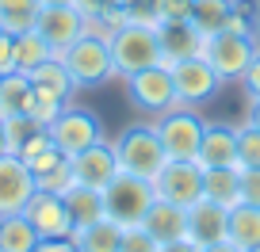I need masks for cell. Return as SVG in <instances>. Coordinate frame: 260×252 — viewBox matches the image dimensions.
I'll return each mask as SVG.
<instances>
[{"label":"cell","instance_id":"4316f807","mask_svg":"<svg viewBox=\"0 0 260 252\" xmlns=\"http://www.w3.org/2000/svg\"><path fill=\"white\" fill-rule=\"evenodd\" d=\"M50 57H57V54L50 50V42L42 39L39 31L16 34V73H35V69H39L42 61H50Z\"/></svg>","mask_w":260,"mask_h":252},{"label":"cell","instance_id":"9c48e42d","mask_svg":"<svg viewBox=\"0 0 260 252\" xmlns=\"http://www.w3.org/2000/svg\"><path fill=\"white\" fill-rule=\"evenodd\" d=\"M256 54H260V46H256L252 34H230V31L211 34V39H207V50H203V57L211 61V69L222 81H241Z\"/></svg>","mask_w":260,"mask_h":252},{"label":"cell","instance_id":"e575fe53","mask_svg":"<svg viewBox=\"0 0 260 252\" xmlns=\"http://www.w3.org/2000/svg\"><path fill=\"white\" fill-rule=\"evenodd\" d=\"M241 203L260 206V168H241Z\"/></svg>","mask_w":260,"mask_h":252},{"label":"cell","instance_id":"7a4b0ae2","mask_svg":"<svg viewBox=\"0 0 260 252\" xmlns=\"http://www.w3.org/2000/svg\"><path fill=\"white\" fill-rule=\"evenodd\" d=\"M107 46H111L115 77H130V73H142V69L165 65V50H161L157 27L122 23V27H115V31H107Z\"/></svg>","mask_w":260,"mask_h":252},{"label":"cell","instance_id":"277c9868","mask_svg":"<svg viewBox=\"0 0 260 252\" xmlns=\"http://www.w3.org/2000/svg\"><path fill=\"white\" fill-rule=\"evenodd\" d=\"M153 199H157L153 184L142 179V176H126V172H119V176L104 187L107 218L119 222L122 229H138L142 222H146V210L153 206Z\"/></svg>","mask_w":260,"mask_h":252},{"label":"cell","instance_id":"7bdbcfd3","mask_svg":"<svg viewBox=\"0 0 260 252\" xmlns=\"http://www.w3.org/2000/svg\"><path fill=\"white\" fill-rule=\"evenodd\" d=\"M4 153H12V149H8V122L0 119V157Z\"/></svg>","mask_w":260,"mask_h":252},{"label":"cell","instance_id":"60d3db41","mask_svg":"<svg viewBox=\"0 0 260 252\" xmlns=\"http://www.w3.org/2000/svg\"><path fill=\"white\" fill-rule=\"evenodd\" d=\"M245 126L260 130V99H249V111H245Z\"/></svg>","mask_w":260,"mask_h":252},{"label":"cell","instance_id":"d4e9b609","mask_svg":"<svg viewBox=\"0 0 260 252\" xmlns=\"http://www.w3.org/2000/svg\"><path fill=\"white\" fill-rule=\"evenodd\" d=\"M42 237L35 233V226L23 218V214H8L0 218V252H35Z\"/></svg>","mask_w":260,"mask_h":252},{"label":"cell","instance_id":"d6986e66","mask_svg":"<svg viewBox=\"0 0 260 252\" xmlns=\"http://www.w3.org/2000/svg\"><path fill=\"white\" fill-rule=\"evenodd\" d=\"M226 241L234 244L237 252H252V248H260V206L237 203L234 210H230Z\"/></svg>","mask_w":260,"mask_h":252},{"label":"cell","instance_id":"2e32d148","mask_svg":"<svg viewBox=\"0 0 260 252\" xmlns=\"http://www.w3.org/2000/svg\"><path fill=\"white\" fill-rule=\"evenodd\" d=\"M195 164H199V168H241V161H237V126L207 122Z\"/></svg>","mask_w":260,"mask_h":252},{"label":"cell","instance_id":"8992f818","mask_svg":"<svg viewBox=\"0 0 260 252\" xmlns=\"http://www.w3.org/2000/svg\"><path fill=\"white\" fill-rule=\"evenodd\" d=\"M122 88H126L130 107L142 111L146 119H157V115H165V111L176 107V88H172L169 65H153V69H142V73L122 77Z\"/></svg>","mask_w":260,"mask_h":252},{"label":"cell","instance_id":"ffe728a7","mask_svg":"<svg viewBox=\"0 0 260 252\" xmlns=\"http://www.w3.org/2000/svg\"><path fill=\"white\" fill-rule=\"evenodd\" d=\"M122 233H126V229H122L119 222L100 218V222H92V226H84V229H73L69 237H73L77 252H119Z\"/></svg>","mask_w":260,"mask_h":252},{"label":"cell","instance_id":"7dc6e473","mask_svg":"<svg viewBox=\"0 0 260 252\" xmlns=\"http://www.w3.org/2000/svg\"><path fill=\"white\" fill-rule=\"evenodd\" d=\"M0 81H4V73H0Z\"/></svg>","mask_w":260,"mask_h":252},{"label":"cell","instance_id":"d6a6232c","mask_svg":"<svg viewBox=\"0 0 260 252\" xmlns=\"http://www.w3.org/2000/svg\"><path fill=\"white\" fill-rule=\"evenodd\" d=\"M119 252H161V241L157 237H149L146 229H126L122 233V244H119Z\"/></svg>","mask_w":260,"mask_h":252},{"label":"cell","instance_id":"83f0119b","mask_svg":"<svg viewBox=\"0 0 260 252\" xmlns=\"http://www.w3.org/2000/svg\"><path fill=\"white\" fill-rule=\"evenodd\" d=\"M230 12H234V0H195L191 4V23L199 34H218L222 27H226Z\"/></svg>","mask_w":260,"mask_h":252},{"label":"cell","instance_id":"8fae6325","mask_svg":"<svg viewBox=\"0 0 260 252\" xmlns=\"http://www.w3.org/2000/svg\"><path fill=\"white\" fill-rule=\"evenodd\" d=\"M35 191H39V184H35V172L23 164V157L16 153L0 157V218L23 214V206L31 203Z\"/></svg>","mask_w":260,"mask_h":252},{"label":"cell","instance_id":"f35d334b","mask_svg":"<svg viewBox=\"0 0 260 252\" xmlns=\"http://www.w3.org/2000/svg\"><path fill=\"white\" fill-rule=\"evenodd\" d=\"M61 157H65L61 149H57V146H50L46 153H39V157H35V161H27V168H31L35 176H42V172H46V168H54V164L61 161Z\"/></svg>","mask_w":260,"mask_h":252},{"label":"cell","instance_id":"44dd1931","mask_svg":"<svg viewBox=\"0 0 260 252\" xmlns=\"http://www.w3.org/2000/svg\"><path fill=\"white\" fill-rule=\"evenodd\" d=\"M203 199L234 210L241 203V168H203Z\"/></svg>","mask_w":260,"mask_h":252},{"label":"cell","instance_id":"6da1fadb","mask_svg":"<svg viewBox=\"0 0 260 252\" xmlns=\"http://www.w3.org/2000/svg\"><path fill=\"white\" fill-rule=\"evenodd\" d=\"M111 146H115V157H119V168L126 172V176L149 179V184H153L157 172L169 164V153H165V146H161V134H157L153 119L126 126Z\"/></svg>","mask_w":260,"mask_h":252},{"label":"cell","instance_id":"c3c4849f","mask_svg":"<svg viewBox=\"0 0 260 252\" xmlns=\"http://www.w3.org/2000/svg\"><path fill=\"white\" fill-rule=\"evenodd\" d=\"M252 252H260V248H252Z\"/></svg>","mask_w":260,"mask_h":252},{"label":"cell","instance_id":"e0dca14e","mask_svg":"<svg viewBox=\"0 0 260 252\" xmlns=\"http://www.w3.org/2000/svg\"><path fill=\"white\" fill-rule=\"evenodd\" d=\"M149 237H157L161 244L172 241H187V206L165 203V199H153V206L146 210V222H142Z\"/></svg>","mask_w":260,"mask_h":252},{"label":"cell","instance_id":"f6af8a7d","mask_svg":"<svg viewBox=\"0 0 260 252\" xmlns=\"http://www.w3.org/2000/svg\"><path fill=\"white\" fill-rule=\"evenodd\" d=\"M42 8H61V4H77V0H39Z\"/></svg>","mask_w":260,"mask_h":252},{"label":"cell","instance_id":"1f68e13d","mask_svg":"<svg viewBox=\"0 0 260 252\" xmlns=\"http://www.w3.org/2000/svg\"><path fill=\"white\" fill-rule=\"evenodd\" d=\"M237 161H241V168H260V130H252V126L237 130Z\"/></svg>","mask_w":260,"mask_h":252},{"label":"cell","instance_id":"b9f144b4","mask_svg":"<svg viewBox=\"0 0 260 252\" xmlns=\"http://www.w3.org/2000/svg\"><path fill=\"white\" fill-rule=\"evenodd\" d=\"M161 252H203L195 241H172V244H161Z\"/></svg>","mask_w":260,"mask_h":252},{"label":"cell","instance_id":"7c38bea8","mask_svg":"<svg viewBox=\"0 0 260 252\" xmlns=\"http://www.w3.org/2000/svg\"><path fill=\"white\" fill-rule=\"evenodd\" d=\"M35 31H39L42 39L50 42V50H54L57 57H61L65 50H69L84 31H88V19H84L81 12L73 8V4H61V8H42V12H39V23H35Z\"/></svg>","mask_w":260,"mask_h":252},{"label":"cell","instance_id":"3957f363","mask_svg":"<svg viewBox=\"0 0 260 252\" xmlns=\"http://www.w3.org/2000/svg\"><path fill=\"white\" fill-rule=\"evenodd\" d=\"M61 61H65V69H69L77 88H100V84H107L115 77L107 31H100V27H88V31L61 54Z\"/></svg>","mask_w":260,"mask_h":252},{"label":"cell","instance_id":"cb8c5ba5","mask_svg":"<svg viewBox=\"0 0 260 252\" xmlns=\"http://www.w3.org/2000/svg\"><path fill=\"white\" fill-rule=\"evenodd\" d=\"M31 77L27 73H4L0 81V119H12V115H27L31 107Z\"/></svg>","mask_w":260,"mask_h":252},{"label":"cell","instance_id":"52a82bcc","mask_svg":"<svg viewBox=\"0 0 260 252\" xmlns=\"http://www.w3.org/2000/svg\"><path fill=\"white\" fill-rule=\"evenodd\" d=\"M46 130H50V141H54L65 157H77V153H84V149H92L96 141H104V122H100V115L88 111V107H77V103L65 107Z\"/></svg>","mask_w":260,"mask_h":252},{"label":"cell","instance_id":"836d02e7","mask_svg":"<svg viewBox=\"0 0 260 252\" xmlns=\"http://www.w3.org/2000/svg\"><path fill=\"white\" fill-rule=\"evenodd\" d=\"M195 0H161V23H191Z\"/></svg>","mask_w":260,"mask_h":252},{"label":"cell","instance_id":"4fadbf2b","mask_svg":"<svg viewBox=\"0 0 260 252\" xmlns=\"http://www.w3.org/2000/svg\"><path fill=\"white\" fill-rule=\"evenodd\" d=\"M69 164H73V176L81 187H92V191H104L107 184H111L115 176H119V157H115V146L111 141H96L92 149H84V153L69 157Z\"/></svg>","mask_w":260,"mask_h":252},{"label":"cell","instance_id":"9a60e30c","mask_svg":"<svg viewBox=\"0 0 260 252\" xmlns=\"http://www.w3.org/2000/svg\"><path fill=\"white\" fill-rule=\"evenodd\" d=\"M226 226H230V210L211 199H199V203L187 206V241H195L199 248L207 244H222L226 241Z\"/></svg>","mask_w":260,"mask_h":252},{"label":"cell","instance_id":"4dcf8cb0","mask_svg":"<svg viewBox=\"0 0 260 252\" xmlns=\"http://www.w3.org/2000/svg\"><path fill=\"white\" fill-rule=\"evenodd\" d=\"M4 122H8V149H12V153H19L39 130H46V126L35 122L31 115H12V119H4Z\"/></svg>","mask_w":260,"mask_h":252},{"label":"cell","instance_id":"f546056e","mask_svg":"<svg viewBox=\"0 0 260 252\" xmlns=\"http://www.w3.org/2000/svg\"><path fill=\"white\" fill-rule=\"evenodd\" d=\"M119 16L134 27H161V0H130Z\"/></svg>","mask_w":260,"mask_h":252},{"label":"cell","instance_id":"5b68a950","mask_svg":"<svg viewBox=\"0 0 260 252\" xmlns=\"http://www.w3.org/2000/svg\"><path fill=\"white\" fill-rule=\"evenodd\" d=\"M153 126H157V134H161V146H165V153H169V161H195V157H199L207 122L195 107L176 103L172 111L157 115Z\"/></svg>","mask_w":260,"mask_h":252},{"label":"cell","instance_id":"ab89813d","mask_svg":"<svg viewBox=\"0 0 260 252\" xmlns=\"http://www.w3.org/2000/svg\"><path fill=\"white\" fill-rule=\"evenodd\" d=\"M35 252H77V244H73V237H42L35 244Z\"/></svg>","mask_w":260,"mask_h":252},{"label":"cell","instance_id":"8d00e7d4","mask_svg":"<svg viewBox=\"0 0 260 252\" xmlns=\"http://www.w3.org/2000/svg\"><path fill=\"white\" fill-rule=\"evenodd\" d=\"M50 146H54V141H50V130H39V134H35V138L27 141V146L19 149L16 157H23V164H27V161H35V157H39V153H46Z\"/></svg>","mask_w":260,"mask_h":252},{"label":"cell","instance_id":"7402d4cb","mask_svg":"<svg viewBox=\"0 0 260 252\" xmlns=\"http://www.w3.org/2000/svg\"><path fill=\"white\" fill-rule=\"evenodd\" d=\"M31 77V84L39 92H50V96H57V99H73V92H77V84H73V77H69V69H65V61L61 57H50V61H42L35 73H27Z\"/></svg>","mask_w":260,"mask_h":252},{"label":"cell","instance_id":"ee69618b","mask_svg":"<svg viewBox=\"0 0 260 252\" xmlns=\"http://www.w3.org/2000/svg\"><path fill=\"white\" fill-rule=\"evenodd\" d=\"M203 252H237V248H234V244H230V241H222V244H207Z\"/></svg>","mask_w":260,"mask_h":252},{"label":"cell","instance_id":"681fc988","mask_svg":"<svg viewBox=\"0 0 260 252\" xmlns=\"http://www.w3.org/2000/svg\"><path fill=\"white\" fill-rule=\"evenodd\" d=\"M234 4H237V0H234Z\"/></svg>","mask_w":260,"mask_h":252},{"label":"cell","instance_id":"30bf717a","mask_svg":"<svg viewBox=\"0 0 260 252\" xmlns=\"http://www.w3.org/2000/svg\"><path fill=\"white\" fill-rule=\"evenodd\" d=\"M153 195L176 206H191L203 199V168L195 161H169L153 179Z\"/></svg>","mask_w":260,"mask_h":252},{"label":"cell","instance_id":"ba28073f","mask_svg":"<svg viewBox=\"0 0 260 252\" xmlns=\"http://www.w3.org/2000/svg\"><path fill=\"white\" fill-rule=\"evenodd\" d=\"M165 65H169V73H172V88H176V103L180 107L207 103V99H214L218 88L226 84L211 69L207 57H184V61H165Z\"/></svg>","mask_w":260,"mask_h":252},{"label":"cell","instance_id":"f1b7e54d","mask_svg":"<svg viewBox=\"0 0 260 252\" xmlns=\"http://www.w3.org/2000/svg\"><path fill=\"white\" fill-rule=\"evenodd\" d=\"M35 184H39V191H50V195H69V191L77 187V176H73L69 157H61L54 168H46L42 176H35Z\"/></svg>","mask_w":260,"mask_h":252},{"label":"cell","instance_id":"5bb4252c","mask_svg":"<svg viewBox=\"0 0 260 252\" xmlns=\"http://www.w3.org/2000/svg\"><path fill=\"white\" fill-rule=\"evenodd\" d=\"M23 218L35 226V233H39V237H69V233H73V218H69L65 195L35 191L31 203L23 206Z\"/></svg>","mask_w":260,"mask_h":252},{"label":"cell","instance_id":"74e56055","mask_svg":"<svg viewBox=\"0 0 260 252\" xmlns=\"http://www.w3.org/2000/svg\"><path fill=\"white\" fill-rule=\"evenodd\" d=\"M241 88H245V96H249V99H260V54L252 57V65L245 69V77H241Z\"/></svg>","mask_w":260,"mask_h":252},{"label":"cell","instance_id":"ac0fdd59","mask_svg":"<svg viewBox=\"0 0 260 252\" xmlns=\"http://www.w3.org/2000/svg\"><path fill=\"white\" fill-rule=\"evenodd\" d=\"M161 50L165 61H184V57H203L207 50V34L195 31V23H161Z\"/></svg>","mask_w":260,"mask_h":252},{"label":"cell","instance_id":"d590c367","mask_svg":"<svg viewBox=\"0 0 260 252\" xmlns=\"http://www.w3.org/2000/svg\"><path fill=\"white\" fill-rule=\"evenodd\" d=\"M0 73H16V34L0 31Z\"/></svg>","mask_w":260,"mask_h":252},{"label":"cell","instance_id":"bcb514c9","mask_svg":"<svg viewBox=\"0 0 260 252\" xmlns=\"http://www.w3.org/2000/svg\"><path fill=\"white\" fill-rule=\"evenodd\" d=\"M111 4H115V8H119V12H122V8H126V4H130V0H111Z\"/></svg>","mask_w":260,"mask_h":252},{"label":"cell","instance_id":"603a6c76","mask_svg":"<svg viewBox=\"0 0 260 252\" xmlns=\"http://www.w3.org/2000/svg\"><path fill=\"white\" fill-rule=\"evenodd\" d=\"M65 206H69V218H73V229H84L92 222L107 218V206H104V191H92V187L77 184L69 195H65Z\"/></svg>","mask_w":260,"mask_h":252},{"label":"cell","instance_id":"484cf974","mask_svg":"<svg viewBox=\"0 0 260 252\" xmlns=\"http://www.w3.org/2000/svg\"><path fill=\"white\" fill-rule=\"evenodd\" d=\"M39 12H42L39 0H0V31H8V34L35 31Z\"/></svg>","mask_w":260,"mask_h":252}]
</instances>
